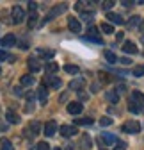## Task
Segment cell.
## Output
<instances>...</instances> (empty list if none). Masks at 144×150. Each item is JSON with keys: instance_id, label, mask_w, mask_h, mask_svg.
Returning <instances> with one entry per match:
<instances>
[{"instance_id": "4fadbf2b", "label": "cell", "mask_w": 144, "mask_h": 150, "mask_svg": "<svg viewBox=\"0 0 144 150\" xmlns=\"http://www.w3.org/2000/svg\"><path fill=\"white\" fill-rule=\"evenodd\" d=\"M123 52H127V54H137L135 43H132V41H124V43H123Z\"/></svg>"}, {"instance_id": "d6a6232c", "label": "cell", "mask_w": 144, "mask_h": 150, "mask_svg": "<svg viewBox=\"0 0 144 150\" xmlns=\"http://www.w3.org/2000/svg\"><path fill=\"white\" fill-rule=\"evenodd\" d=\"M101 30H103L105 34H112V32H114V27H112L110 23H103V25H101Z\"/></svg>"}, {"instance_id": "603a6c76", "label": "cell", "mask_w": 144, "mask_h": 150, "mask_svg": "<svg viewBox=\"0 0 144 150\" xmlns=\"http://www.w3.org/2000/svg\"><path fill=\"white\" fill-rule=\"evenodd\" d=\"M38 13H36V11H32L30 13V16H29V27H36V25H38Z\"/></svg>"}, {"instance_id": "c3c4849f", "label": "cell", "mask_w": 144, "mask_h": 150, "mask_svg": "<svg viewBox=\"0 0 144 150\" xmlns=\"http://www.w3.org/2000/svg\"><path fill=\"white\" fill-rule=\"evenodd\" d=\"M91 89H93V91H98V89H100V86H98V84H93V88H91Z\"/></svg>"}, {"instance_id": "f546056e", "label": "cell", "mask_w": 144, "mask_h": 150, "mask_svg": "<svg viewBox=\"0 0 144 150\" xmlns=\"http://www.w3.org/2000/svg\"><path fill=\"white\" fill-rule=\"evenodd\" d=\"M0 150H14V146H13V143H11L9 139H4V141H2V146H0Z\"/></svg>"}, {"instance_id": "74e56055", "label": "cell", "mask_w": 144, "mask_h": 150, "mask_svg": "<svg viewBox=\"0 0 144 150\" xmlns=\"http://www.w3.org/2000/svg\"><path fill=\"white\" fill-rule=\"evenodd\" d=\"M114 6V2H112V0H107V2H101V7L103 9H110Z\"/></svg>"}, {"instance_id": "ee69618b", "label": "cell", "mask_w": 144, "mask_h": 150, "mask_svg": "<svg viewBox=\"0 0 144 150\" xmlns=\"http://www.w3.org/2000/svg\"><path fill=\"white\" fill-rule=\"evenodd\" d=\"M29 7H30V9H32V11H34V9H36V7H38V4H36V2H29Z\"/></svg>"}, {"instance_id": "8d00e7d4", "label": "cell", "mask_w": 144, "mask_h": 150, "mask_svg": "<svg viewBox=\"0 0 144 150\" xmlns=\"http://www.w3.org/2000/svg\"><path fill=\"white\" fill-rule=\"evenodd\" d=\"M114 150H127V143H124V141L116 143V148H114Z\"/></svg>"}, {"instance_id": "7402d4cb", "label": "cell", "mask_w": 144, "mask_h": 150, "mask_svg": "<svg viewBox=\"0 0 144 150\" xmlns=\"http://www.w3.org/2000/svg\"><path fill=\"white\" fill-rule=\"evenodd\" d=\"M80 18H82L84 22H93V20H94V13H93V11H84V13L80 14Z\"/></svg>"}, {"instance_id": "b9f144b4", "label": "cell", "mask_w": 144, "mask_h": 150, "mask_svg": "<svg viewBox=\"0 0 144 150\" xmlns=\"http://www.w3.org/2000/svg\"><path fill=\"white\" fill-rule=\"evenodd\" d=\"M78 97H80V100H87V98H89V97H87V93H84V91L78 93Z\"/></svg>"}, {"instance_id": "2e32d148", "label": "cell", "mask_w": 144, "mask_h": 150, "mask_svg": "<svg viewBox=\"0 0 144 150\" xmlns=\"http://www.w3.org/2000/svg\"><path fill=\"white\" fill-rule=\"evenodd\" d=\"M80 148H82V150H89V148H91V138H89L87 134L82 136V139H80Z\"/></svg>"}, {"instance_id": "4dcf8cb0", "label": "cell", "mask_w": 144, "mask_h": 150, "mask_svg": "<svg viewBox=\"0 0 144 150\" xmlns=\"http://www.w3.org/2000/svg\"><path fill=\"white\" fill-rule=\"evenodd\" d=\"M100 125H101V127H109V125H112V118H109V116L100 118Z\"/></svg>"}, {"instance_id": "3957f363", "label": "cell", "mask_w": 144, "mask_h": 150, "mask_svg": "<svg viewBox=\"0 0 144 150\" xmlns=\"http://www.w3.org/2000/svg\"><path fill=\"white\" fill-rule=\"evenodd\" d=\"M123 132H128V134H137V132H141V123L139 122H127L123 125Z\"/></svg>"}, {"instance_id": "ba28073f", "label": "cell", "mask_w": 144, "mask_h": 150, "mask_svg": "<svg viewBox=\"0 0 144 150\" xmlns=\"http://www.w3.org/2000/svg\"><path fill=\"white\" fill-rule=\"evenodd\" d=\"M82 104L80 102H69L68 104V112H69V115H80V112H82Z\"/></svg>"}, {"instance_id": "83f0119b", "label": "cell", "mask_w": 144, "mask_h": 150, "mask_svg": "<svg viewBox=\"0 0 144 150\" xmlns=\"http://www.w3.org/2000/svg\"><path fill=\"white\" fill-rule=\"evenodd\" d=\"M64 70H66L68 73H71V75H77V73H78V66H75V64H66Z\"/></svg>"}, {"instance_id": "484cf974", "label": "cell", "mask_w": 144, "mask_h": 150, "mask_svg": "<svg viewBox=\"0 0 144 150\" xmlns=\"http://www.w3.org/2000/svg\"><path fill=\"white\" fill-rule=\"evenodd\" d=\"M57 70H59V64H57V63H48V64H46V75L55 73Z\"/></svg>"}, {"instance_id": "30bf717a", "label": "cell", "mask_w": 144, "mask_h": 150, "mask_svg": "<svg viewBox=\"0 0 144 150\" xmlns=\"http://www.w3.org/2000/svg\"><path fill=\"white\" fill-rule=\"evenodd\" d=\"M55 130H57V123L53 122V120H50V122L45 125V134H46V138H52L53 134H55Z\"/></svg>"}, {"instance_id": "52a82bcc", "label": "cell", "mask_w": 144, "mask_h": 150, "mask_svg": "<svg viewBox=\"0 0 144 150\" xmlns=\"http://www.w3.org/2000/svg\"><path fill=\"white\" fill-rule=\"evenodd\" d=\"M0 43H2V47H6V48H11V47L16 45V36L14 34H7L6 38L0 40Z\"/></svg>"}, {"instance_id": "ffe728a7", "label": "cell", "mask_w": 144, "mask_h": 150, "mask_svg": "<svg viewBox=\"0 0 144 150\" xmlns=\"http://www.w3.org/2000/svg\"><path fill=\"white\" fill-rule=\"evenodd\" d=\"M29 132H32V134L36 136V134H38V132H39V123H38V122H32V123L29 125V129L25 130V136H27Z\"/></svg>"}, {"instance_id": "7bdbcfd3", "label": "cell", "mask_w": 144, "mask_h": 150, "mask_svg": "<svg viewBox=\"0 0 144 150\" xmlns=\"http://www.w3.org/2000/svg\"><path fill=\"white\" fill-rule=\"evenodd\" d=\"M124 89H127V88H124V86H123V84H121V86H117V89H116V93H123V91H124Z\"/></svg>"}, {"instance_id": "e575fe53", "label": "cell", "mask_w": 144, "mask_h": 150, "mask_svg": "<svg viewBox=\"0 0 144 150\" xmlns=\"http://www.w3.org/2000/svg\"><path fill=\"white\" fill-rule=\"evenodd\" d=\"M36 148H38V150H50V146H48V143H46V141H39Z\"/></svg>"}, {"instance_id": "8fae6325", "label": "cell", "mask_w": 144, "mask_h": 150, "mask_svg": "<svg viewBox=\"0 0 144 150\" xmlns=\"http://www.w3.org/2000/svg\"><path fill=\"white\" fill-rule=\"evenodd\" d=\"M100 139H101V143H105V145H114V143H117L116 136L110 134V132H103V134L100 136Z\"/></svg>"}, {"instance_id": "7c38bea8", "label": "cell", "mask_w": 144, "mask_h": 150, "mask_svg": "<svg viewBox=\"0 0 144 150\" xmlns=\"http://www.w3.org/2000/svg\"><path fill=\"white\" fill-rule=\"evenodd\" d=\"M38 98H39V102H41V104H46V100H48V91H46V86H39V88H38Z\"/></svg>"}, {"instance_id": "7dc6e473", "label": "cell", "mask_w": 144, "mask_h": 150, "mask_svg": "<svg viewBox=\"0 0 144 150\" xmlns=\"http://www.w3.org/2000/svg\"><path fill=\"white\" fill-rule=\"evenodd\" d=\"M123 6H124V7H132V6H134V2H123Z\"/></svg>"}, {"instance_id": "816d5d0a", "label": "cell", "mask_w": 144, "mask_h": 150, "mask_svg": "<svg viewBox=\"0 0 144 150\" xmlns=\"http://www.w3.org/2000/svg\"><path fill=\"white\" fill-rule=\"evenodd\" d=\"M0 71H2V70H0Z\"/></svg>"}, {"instance_id": "7a4b0ae2", "label": "cell", "mask_w": 144, "mask_h": 150, "mask_svg": "<svg viewBox=\"0 0 144 150\" xmlns=\"http://www.w3.org/2000/svg\"><path fill=\"white\" fill-rule=\"evenodd\" d=\"M130 104H134V105L139 109V112H144V95H142L141 91H134V93H132Z\"/></svg>"}, {"instance_id": "5bb4252c", "label": "cell", "mask_w": 144, "mask_h": 150, "mask_svg": "<svg viewBox=\"0 0 144 150\" xmlns=\"http://www.w3.org/2000/svg\"><path fill=\"white\" fill-rule=\"evenodd\" d=\"M6 120H7L9 123H20V116H18L14 111H7V112H6Z\"/></svg>"}, {"instance_id": "4316f807", "label": "cell", "mask_w": 144, "mask_h": 150, "mask_svg": "<svg viewBox=\"0 0 144 150\" xmlns=\"http://www.w3.org/2000/svg\"><path fill=\"white\" fill-rule=\"evenodd\" d=\"M84 40L93 41V43H98V45H101V43H103V40H101L100 36H84Z\"/></svg>"}, {"instance_id": "5b68a950", "label": "cell", "mask_w": 144, "mask_h": 150, "mask_svg": "<svg viewBox=\"0 0 144 150\" xmlns=\"http://www.w3.org/2000/svg\"><path fill=\"white\" fill-rule=\"evenodd\" d=\"M77 134V127L75 125H62L61 127V136L62 138H71Z\"/></svg>"}, {"instance_id": "1f68e13d", "label": "cell", "mask_w": 144, "mask_h": 150, "mask_svg": "<svg viewBox=\"0 0 144 150\" xmlns=\"http://www.w3.org/2000/svg\"><path fill=\"white\" fill-rule=\"evenodd\" d=\"M139 22H141V18H139V16H132L130 20H128V27H137Z\"/></svg>"}, {"instance_id": "f6af8a7d", "label": "cell", "mask_w": 144, "mask_h": 150, "mask_svg": "<svg viewBox=\"0 0 144 150\" xmlns=\"http://www.w3.org/2000/svg\"><path fill=\"white\" fill-rule=\"evenodd\" d=\"M116 36H117V41H121V40H123V38H124V34H123V32H117Z\"/></svg>"}, {"instance_id": "9a60e30c", "label": "cell", "mask_w": 144, "mask_h": 150, "mask_svg": "<svg viewBox=\"0 0 144 150\" xmlns=\"http://www.w3.org/2000/svg\"><path fill=\"white\" fill-rule=\"evenodd\" d=\"M105 98L109 100L110 104H116V102H119V95H117L116 91H107V93H105Z\"/></svg>"}, {"instance_id": "277c9868", "label": "cell", "mask_w": 144, "mask_h": 150, "mask_svg": "<svg viewBox=\"0 0 144 150\" xmlns=\"http://www.w3.org/2000/svg\"><path fill=\"white\" fill-rule=\"evenodd\" d=\"M23 20H25V9L20 7V6L13 7V22L14 23H22Z\"/></svg>"}, {"instance_id": "d6986e66", "label": "cell", "mask_w": 144, "mask_h": 150, "mask_svg": "<svg viewBox=\"0 0 144 150\" xmlns=\"http://www.w3.org/2000/svg\"><path fill=\"white\" fill-rule=\"evenodd\" d=\"M27 63H29V68H30V71H34V73L41 70V66H39V63H38V61H36L34 57H29V61H27Z\"/></svg>"}, {"instance_id": "8992f818", "label": "cell", "mask_w": 144, "mask_h": 150, "mask_svg": "<svg viewBox=\"0 0 144 150\" xmlns=\"http://www.w3.org/2000/svg\"><path fill=\"white\" fill-rule=\"evenodd\" d=\"M68 27H69L71 32H80V30H82L80 20H77V18H73V16H69V18H68Z\"/></svg>"}, {"instance_id": "f35d334b", "label": "cell", "mask_w": 144, "mask_h": 150, "mask_svg": "<svg viewBox=\"0 0 144 150\" xmlns=\"http://www.w3.org/2000/svg\"><path fill=\"white\" fill-rule=\"evenodd\" d=\"M6 59H9V54L4 52V50H0V61H6Z\"/></svg>"}, {"instance_id": "f1b7e54d", "label": "cell", "mask_w": 144, "mask_h": 150, "mask_svg": "<svg viewBox=\"0 0 144 150\" xmlns=\"http://www.w3.org/2000/svg\"><path fill=\"white\" fill-rule=\"evenodd\" d=\"M75 123L77 125H91L93 118H78V120H75Z\"/></svg>"}, {"instance_id": "bcb514c9", "label": "cell", "mask_w": 144, "mask_h": 150, "mask_svg": "<svg viewBox=\"0 0 144 150\" xmlns=\"http://www.w3.org/2000/svg\"><path fill=\"white\" fill-rule=\"evenodd\" d=\"M66 98H68V95H66V93H62V95H61V98H59V100H61V102H66Z\"/></svg>"}, {"instance_id": "f907efd6", "label": "cell", "mask_w": 144, "mask_h": 150, "mask_svg": "<svg viewBox=\"0 0 144 150\" xmlns=\"http://www.w3.org/2000/svg\"><path fill=\"white\" fill-rule=\"evenodd\" d=\"M142 43H144V36H142Z\"/></svg>"}, {"instance_id": "d4e9b609", "label": "cell", "mask_w": 144, "mask_h": 150, "mask_svg": "<svg viewBox=\"0 0 144 150\" xmlns=\"http://www.w3.org/2000/svg\"><path fill=\"white\" fill-rule=\"evenodd\" d=\"M105 59L109 61L110 64H114V63L117 61V57H116V54H114V52H110V50H107V52H105Z\"/></svg>"}, {"instance_id": "60d3db41", "label": "cell", "mask_w": 144, "mask_h": 150, "mask_svg": "<svg viewBox=\"0 0 144 150\" xmlns=\"http://www.w3.org/2000/svg\"><path fill=\"white\" fill-rule=\"evenodd\" d=\"M32 107H34V105H32V102H29V104L25 105V112H32Z\"/></svg>"}, {"instance_id": "6da1fadb", "label": "cell", "mask_w": 144, "mask_h": 150, "mask_svg": "<svg viewBox=\"0 0 144 150\" xmlns=\"http://www.w3.org/2000/svg\"><path fill=\"white\" fill-rule=\"evenodd\" d=\"M64 11H66V4H59V6H55V7H53V9H52V11H50V13L43 18V23L52 22L53 18H57V16H59L61 13H64ZM43 23H41V25H43Z\"/></svg>"}, {"instance_id": "681fc988", "label": "cell", "mask_w": 144, "mask_h": 150, "mask_svg": "<svg viewBox=\"0 0 144 150\" xmlns=\"http://www.w3.org/2000/svg\"><path fill=\"white\" fill-rule=\"evenodd\" d=\"M53 150H61V148H53Z\"/></svg>"}, {"instance_id": "9c48e42d", "label": "cell", "mask_w": 144, "mask_h": 150, "mask_svg": "<svg viewBox=\"0 0 144 150\" xmlns=\"http://www.w3.org/2000/svg\"><path fill=\"white\" fill-rule=\"evenodd\" d=\"M45 82H46L48 86H52L53 89L61 88V84H62V81H61L59 77H52V75H46V77H45Z\"/></svg>"}, {"instance_id": "ab89813d", "label": "cell", "mask_w": 144, "mask_h": 150, "mask_svg": "<svg viewBox=\"0 0 144 150\" xmlns=\"http://www.w3.org/2000/svg\"><path fill=\"white\" fill-rule=\"evenodd\" d=\"M119 61H121V64H132V59L130 57H121Z\"/></svg>"}, {"instance_id": "e0dca14e", "label": "cell", "mask_w": 144, "mask_h": 150, "mask_svg": "<svg viewBox=\"0 0 144 150\" xmlns=\"http://www.w3.org/2000/svg\"><path fill=\"white\" fill-rule=\"evenodd\" d=\"M84 84H85L84 79H75V81H71V82H69V89H82Z\"/></svg>"}, {"instance_id": "cb8c5ba5", "label": "cell", "mask_w": 144, "mask_h": 150, "mask_svg": "<svg viewBox=\"0 0 144 150\" xmlns=\"http://www.w3.org/2000/svg\"><path fill=\"white\" fill-rule=\"evenodd\" d=\"M34 77H32V75H23V77H22V81H20V84L22 86H30V84H34Z\"/></svg>"}, {"instance_id": "ac0fdd59", "label": "cell", "mask_w": 144, "mask_h": 150, "mask_svg": "<svg viewBox=\"0 0 144 150\" xmlns=\"http://www.w3.org/2000/svg\"><path fill=\"white\" fill-rule=\"evenodd\" d=\"M107 20L112 22V23H123V18L116 13H107Z\"/></svg>"}, {"instance_id": "836d02e7", "label": "cell", "mask_w": 144, "mask_h": 150, "mask_svg": "<svg viewBox=\"0 0 144 150\" xmlns=\"http://www.w3.org/2000/svg\"><path fill=\"white\" fill-rule=\"evenodd\" d=\"M134 75H135V77H142V75H144V64L134 68Z\"/></svg>"}, {"instance_id": "44dd1931", "label": "cell", "mask_w": 144, "mask_h": 150, "mask_svg": "<svg viewBox=\"0 0 144 150\" xmlns=\"http://www.w3.org/2000/svg\"><path fill=\"white\" fill-rule=\"evenodd\" d=\"M38 54L41 55V57H45V59H52L53 55H55L53 50H45V48H38Z\"/></svg>"}, {"instance_id": "d590c367", "label": "cell", "mask_w": 144, "mask_h": 150, "mask_svg": "<svg viewBox=\"0 0 144 150\" xmlns=\"http://www.w3.org/2000/svg\"><path fill=\"white\" fill-rule=\"evenodd\" d=\"M85 36H98V29H96V27H89Z\"/></svg>"}]
</instances>
